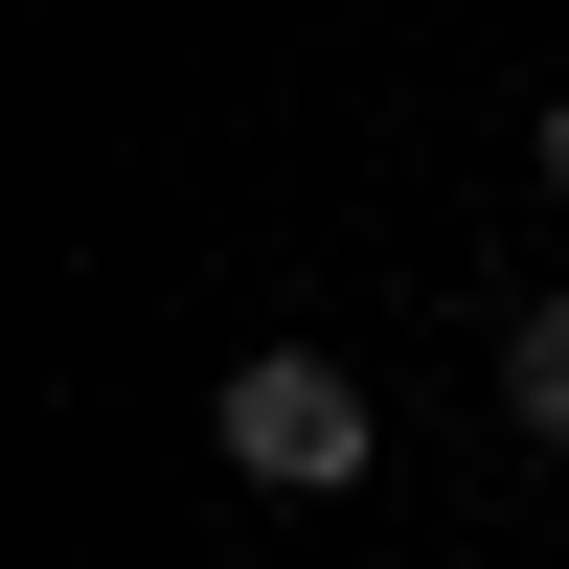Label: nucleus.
Here are the masks:
<instances>
[{"label": "nucleus", "instance_id": "obj_3", "mask_svg": "<svg viewBox=\"0 0 569 569\" xmlns=\"http://www.w3.org/2000/svg\"><path fill=\"white\" fill-rule=\"evenodd\" d=\"M525 182H547V206H569V91H547V114H525Z\"/></svg>", "mask_w": 569, "mask_h": 569}, {"label": "nucleus", "instance_id": "obj_1", "mask_svg": "<svg viewBox=\"0 0 569 569\" xmlns=\"http://www.w3.org/2000/svg\"><path fill=\"white\" fill-rule=\"evenodd\" d=\"M206 433H228V479L251 501H342L365 456H388V410H365V365H319V342H251L206 388Z\"/></svg>", "mask_w": 569, "mask_h": 569}, {"label": "nucleus", "instance_id": "obj_2", "mask_svg": "<svg viewBox=\"0 0 569 569\" xmlns=\"http://www.w3.org/2000/svg\"><path fill=\"white\" fill-rule=\"evenodd\" d=\"M501 433H547V456H569V297L501 319Z\"/></svg>", "mask_w": 569, "mask_h": 569}]
</instances>
